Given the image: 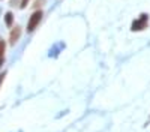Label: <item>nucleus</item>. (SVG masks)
I'll use <instances>...</instances> for the list:
<instances>
[{
	"instance_id": "1",
	"label": "nucleus",
	"mask_w": 150,
	"mask_h": 132,
	"mask_svg": "<svg viewBox=\"0 0 150 132\" xmlns=\"http://www.w3.org/2000/svg\"><path fill=\"white\" fill-rule=\"evenodd\" d=\"M147 26H149V15L147 14H141L140 18H137V20L132 21L131 30L132 32H140V30H144Z\"/></svg>"
},
{
	"instance_id": "2",
	"label": "nucleus",
	"mask_w": 150,
	"mask_h": 132,
	"mask_svg": "<svg viewBox=\"0 0 150 132\" xmlns=\"http://www.w3.org/2000/svg\"><path fill=\"white\" fill-rule=\"evenodd\" d=\"M42 20V11H36L30 15L29 18V24H27V32H33L38 26H39V23Z\"/></svg>"
},
{
	"instance_id": "3",
	"label": "nucleus",
	"mask_w": 150,
	"mask_h": 132,
	"mask_svg": "<svg viewBox=\"0 0 150 132\" xmlns=\"http://www.w3.org/2000/svg\"><path fill=\"white\" fill-rule=\"evenodd\" d=\"M20 36H21V27H20V26H17V27H14V29L11 30L9 42H11L12 45H15V44H17V41L20 39Z\"/></svg>"
},
{
	"instance_id": "4",
	"label": "nucleus",
	"mask_w": 150,
	"mask_h": 132,
	"mask_svg": "<svg viewBox=\"0 0 150 132\" xmlns=\"http://www.w3.org/2000/svg\"><path fill=\"white\" fill-rule=\"evenodd\" d=\"M5 24H6V27L14 26V14L12 12H6L5 14Z\"/></svg>"
},
{
	"instance_id": "5",
	"label": "nucleus",
	"mask_w": 150,
	"mask_h": 132,
	"mask_svg": "<svg viewBox=\"0 0 150 132\" xmlns=\"http://www.w3.org/2000/svg\"><path fill=\"white\" fill-rule=\"evenodd\" d=\"M5 50H6L5 41H0V68L3 66V62H5Z\"/></svg>"
},
{
	"instance_id": "6",
	"label": "nucleus",
	"mask_w": 150,
	"mask_h": 132,
	"mask_svg": "<svg viewBox=\"0 0 150 132\" xmlns=\"http://www.w3.org/2000/svg\"><path fill=\"white\" fill-rule=\"evenodd\" d=\"M5 78H6V71L5 72H0V87H2V83L5 81Z\"/></svg>"
},
{
	"instance_id": "7",
	"label": "nucleus",
	"mask_w": 150,
	"mask_h": 132,
	"mask_svg": "<svg viewBox=\"0 0 150 132\" xmlns=\"http://www.w3.org/2000/svg\"><path fill=\"white\" fill-rule=\"evenodd\" d=\"M27 3H29V0H23L20 6H21V8H26V6H27Z\"/></svg>"
}]
</instances>
